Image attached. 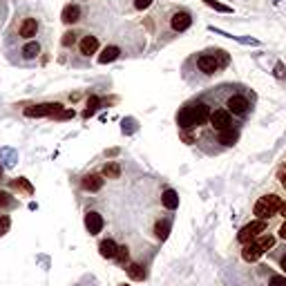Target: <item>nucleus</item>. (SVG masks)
I'll use <instances>...</instances> for the list:
<instances>
[{"label": "nucleus", "mask_w": 286, "mask_h": 286, "mask_svg": "<svg viewBox=\"0 0 286 286\" xmlns=\"http://www.w3.org/2000/svg\"><path fill=\"white\" fill-rule=\"evenodd\" d=\"M280 206H282V199L277 197V194H264V197H259L257 199V204H255L257 219L266 222V219L275 217V215L280 213Z\"/></svg>", "instance_id": "f257e3e1"}, {"label": "nucleus", "mask_w": 286, "mask_h": 286, "mask_svg": "<svg viewBox=\"0 0 286 286\" xmlns=\"http://www.w3.org/2000/svg\"><path fill=\"white\" fill-rule=\"evenodd\" d=\"M266 230V222H262V219H257V222H251L246 223V226L242 228L237 233V242L239 244H248V242H255L259 235Z\"/></svg>", "instance_id": "f03ea898"}, {"label": "nucleus", "mask_w": 286, "mask_h": 286, "mask_svg": "<svg viewBox=\"0 0 286 286\" xmlns=\"http://www.w3.org/2000/svg\"><path fill=\"white\" fill-rule=\"evenodd\" d=\"M208 121H210V126H213V130H217V132L233 127V117H230V112L222 110V107H217L215 112H210Z\"/></svg>", "instance_id": "7ed1b4c3"}, {"label": "nucleus", "mask_w": 286, "mask_h": 286, "mask_svg": "<svg viewBox=\"0 0 286 286\" xmlns=\"http://www.w3.org/2000/svg\"><path fill=\"white\" fill-rule=\"evenodd\" d=\"M248 110H251V103H248L246 96H242V94L228 96V112L230 114H235V117H246Z\"/></svg>", "instance_id": "20e7f679"}, {"label": "nucleus", "mask_w": 286, "mask_h": 286, "mask_svg": "<svg viewBox=\"0 0 286 286\" xmlns=\"http://www.w3.org/2000/svg\"><path fill=\"white\" fill-rule=\"evenodd\" d=\"M61 103H43V105H32L25 110V117H54L56 112H61Z\"/></svg>", "instance_id": "39448f33"}, {"label": "nucleus", "mask_w": 286, "mask_h": 286, "mask_svg": "<svg viewBox=\"0 0 286 286\" xmlns=\"http://www.w3.org/2000/svg\"><path fill=\"white\" fill-rule=\"evenodd\" d=\"M190 110V117H192V126H204L210 117V107L206 103H194V105H188Z\"/></svg>", "instance_id": "423d86ee"}, {"label": "nucleus", "mask_w": 286, "mask_h": 286, "mask_svg": "<svg viewBox=\"0 0 286 286\" xmlns=\"http://www.w3.org/2000/svg\"><path fill=\"white\" fill-rule=\"evenodd\" d=\"M103 217L98 213H88L85 215V228H88L90 235H98L103 230Z\"/></svg>", "instance_id": "0eeeda50"}, {"label": "nucleus", "mask_w": 286, "mask_h": 286, "mask_svg": "<svg viewBox=\"0 0 286 286\" xmlns=\"http://www.w3.org/2000/svg\"><path fill=\"white\" fill-rule=\"evenodd\" d=\"M264 255V251L259 246H257L255 242H248V244H244V248H242V257H244V262H257L259 257Z\"/></svg>", "instance_id": "6e6552de"}, {"label": "nucleus", "mask_w": 286, "mask_h": 286, "mask_svg": "<svg viewBox=\"0 0 286 286\" xmlns=\"http://www.w3.org/2000/svg\"><path fill=\"white\" fill-rule=\"evenodd\" d=\"M81 186H83V190H88V192H98V190L103 188V177L101 175H85L83 177V181H81Z\"/></svg>", "instance_id": "1a4fd4ad"}, {"label": "nucleus", "mask_w": 286, "mask_h": 286, "mask_svg": "<svg viewBox=\"0 0 286 286\" xmlns=\"http://www.w3.org/2000/svg\"><path fill=\"white\" fill-rule=\"evenodd\" d=\"M192 25V18H190V14H186V11H179V14L172 16V30L175 32H186Z\"/></svg>", "instance_id": "9d476101"}, {"label": "nucleus", "mask_w": 286, "mask_h": 286, "mask_svg": "<svg viewBox=\"0 0 286 286\" xmlns=\"http://www.w3.org/2000/svg\"><path fill=\"white\" fill-rule=\"evenodd\" d=\"M197 63H199V69H201L204 74H215L219 69L217 59H215V56H208V54H206V56H199Z\"/></svg>", "instance_id": "9b49d317"}, {"label": "nucleus", "mask_w": 286, "mask_h": 286, "mask_svg": "<svg viewBox=\"0 0 286 286\" xmlns=\"http://www.w3.org/2000/svg\"><path fill=\"white\" fill-rule=\"evenodd\" d=\"M117 242L114 239H103L101 244H98V253H101V257H105V259H114V255H117Z\"/></svg>", "instance_id": "f8f14e48"}, {"label": "nucleus", "mask_w": 286, "mask_h": 286, "mask_svg": "<svg viewBox=\"0 0 286 286\" xmlns=\"http://www.w3.org/2000/svg\"><path fill=\"white\" fill-rule=\"evenodd\" d=\"M101 177H105V179H119L121 177V165L117 161H107L101 170Z\"/></svg>", "instance_id": "ddd939ff"}, {"label": "nucleus", "mask_w": 286, "mask_h": 286, "mask_svg": "<svg viewBox=\"0 0 286 286\" xmlns=\"http://www.w3.org/2000/svg\"><path fill=\"white\" fill-rule=\"evenodd\" d=\"M126 273H127V277H130V280H134V282H143V280H146V268L141 266V264H127Z\"/></svg>", "instance_id": "4468645a"}, {"label": "nucleus", "mask_w": 286, "mask_h": 286, "mask_svg": "<svg viewBox=\"0 0 286 286\" xmlns=\"http://www.w3.org/2000/svg\"><path fill=\"white\" fill-rule=\"evenodd\" d=\"M36 32H38V23L34 18H27L20 25V36L23 38H32V36H36Z\"/></svg>", "instance_id": "2eb2a0df"}, {"label": "nucleus", "mask_w": 286, "mask_h": 286, "mask_svg": "<svg viewBox=\"0 0 286 286\" xmlns=\"http://www.w3.org/2000/svg\"><path fill=\"white\" fill-rule=\"evenodd\" d=\"M96 49H98V40H96V36H85V38L81 40V54L90 56V54H94Z\"/></svg>", "instance_id": "dca6fc26"}, {"label": "nucleus", "mask_w": 286, "mask_h": 286, "mask_svg": "<svg viewBox=\"0 0 286 286\" xmlns=\"http://www.w3.org/2000/svg\"><path fill=\"white\" fill-rule=\"evenodd\" d=\"M237 139H239V134L233 130V127H228V130L219 132V143H222V146H235V143H237Z\"/></svg>", "instance_id": "f3484780"}, {"label": "nucleus", "mask_w": 286, "mask_h": 286, "mask_svg": "<svg viewBox=\"0 0 286 286\" xmlns=\"http://www.w3.org/2000/svg\"><path fill=\"white\" fill-rule=\"evenodd\" d=\"M161 204H163L168 210H175L177 206H179V194H177L175 190H165L163 197H161Z\"/></svg>", "instance_id": "a211bd4d"}, {"label": "nucleus", "mask_w": 286, "mask_h": 286, "mask_svg": "<svg viewBox=\"0 0 286 286\" xmlns=\"http://www.w3.org/2000/svg\"><path fill=\"white\" fill-rule=\"evenodd\" d=\"M119 54H121V49L119 47H114V45H110V47H105L103 49V54L98 56V63H112V61H117L119 59Z\"/></svg>", "instance_id": "6ab92c4d"}, {"label": "nucleus", "mask_w": 286, "mask_h": 286, "mask_svg": "<svg viewBox=\"0 0 286 286\" xmlns=\"http://www.w3.org/2000/svg\"><path fill=\"white\" fill-rule=\"evenodd\" d=\"M81 18V7L78 5H67L63 9V23H76V20Z\"/></svg>", "instance_id": "aec40b11"}, {"label": "nucleus", "mask_w": 286, "mask_h": 286, "mask_svg": "<svg viewBox=\"0 0 286 286\" xmlns=\"http://www.w3.org/2000/svg\"><path fill=\"white\" fill-rule=\"evenodd\" d=\"M255 244L262 248V251H271V248L275 246V237H273V235H259Z\"/></svg>", "instance_id": "412c9836"}, {"label": "nucleus", "mask_w": 286, "mask_h": 286, "mask_svg": "<svg viewBox=\"0 0 286 286\" xmlns=\"http://www.w3.org/2000/svg\"><path fill=\"white\" fill-rule=\"evenodd\" d=\"M11 186H14L16 190H23L25 194H32V192H34V188H32V184L27 179H14V181H11Z\"/></svg>", "instance_id": "4be33fe9"}, {"label": "nucleus", "mask_w": 286, "mask_h": 286, "mask_svg": "<svg viewBox=\"0 0 286 286\" xmlns=\"http://www.w3.org/2000/svg\"><path fill=\"white\" fill-rule=\"evenodd\" d=\"M23 54H25V59H36L40 54V47L38 43H30V45H25L23 47Z\"/></svg>", "instance_id": "5701e85b"}, {"label": "nucleus", "mask_w": 286, "mask_h": 286, "mask_svg": "<svg viewBox=\"0 0 286 286\" xmlns=\"http://www.w3.org/2000/svg\"><path fill=\"white\" fill-rule=\"evenodd\" d=\"M127 257H130V251H127V246H119L117 248V255H114V259H117L121 266H126V264H127Z\"/></svg>", "instance_id": "b1692460"}, {"label": "nucleus", "mask_w": 286, "mask_h": 286, "mask_svg": "<svg viewBox=\"0 0 286 286\" xmlns=\"http://www.w3.org/2000/svg\"><path fill=\"white\" fill-rule=\"evenodd\" d=\"M168 230H170V223L168 222H159V223H157V228H155V233H157V237H159V239L168 237Z\"/></svg>", "instance_id": "393cba45"}, {"label": "nucleus", "mask_w": 286, "mask_h": 286, "mask_svg": "<svg viewBox=\"0 0 286 286\" xmlns=\"http://www.w3.org/2000/svg\"><path fill=\"white\" fill-rule=\"evenodd\" d=\"M9 226H11V219L7 217V215H2V217H0V235H5L7 230H9Z\"/></svg>", "instance_id": "a878e982"}, {"label": "nucleus", "mask_w": 286, "mask_h": 286, "mask_svg": "<svg viewBox=\"0 0 286 286\" xmlns=\"http://www.w3.org/2000/svg\"><path fill=\"white\" fill-rule=\"evenodd\" d=\"M206 5H210V7H215L217 11H223V14H228L230 11V7H226V5H219V2H215V0H204Z\"/></svg>", "instance_id": "bb28decb"}, {"label": "nucleus", "mask_w": 286, "mask_h": 286, "mask_svg": "<svg viewBox=\"0 0 286 286\" xmlns=\"http://www.w3.org/2000/svg\"><path fill=\"white\" fill-rule=\"evenodd\" d=\"M268 286H286V277L284 275H273Z\"/></svg>", "instance_id": "cd10ccee"}, {"label": "nucleus", "mask_w": 286, "mask_h": 286, "mask_svg": "<svg viewBox=\"0 0 286 286\" xmlns=\"http://www.w3.org/2000/svg\"><path fill=\"white\" fill-rule=\"evenodd\" d=\"M74 40H76V34H72V32H67V34L63 36V40H61V43H63L65 47H69V45H74Z\"/></svg>", "instance_id": "c85d7f7f"}, {"label": "nucleus", "mask_w": 286, "mask_h": 286, "mask_svg": "<svg viewBox=\"0 0 286 286\" xmlns=\"http://www.w3.org/2000/svg\"><path fill=\"white\" fill-rule=\"evenodd\" d=\"M54 117H56V119H72L74 117V110H61V112H56Z\"/></svg>", "instance_id": "c756f323"}, {"label": "nucleus", "mask_w": 286, "mask_h": 286, "mask_svg": "<svg viewBox=\"0 0 286 286\" xmlns=\"http://www.w3.org/2000/svg\"><path fill=\"white\" fill-rule=\"evenodd\" d=\"M0 206H14V199H9L7 192H0Z\"/></svg>", "instance_id": "7c9ffc66"}, {"label": "nucleus", "mask_w": 286, "mask_h": 286, "mask_svg": "<svg viewBox=\"0 0 286 286\" xmlns=\"http://www.w3.org/2000/svg\"><path fill=\"white\" fill-rule=\"evenodd\" d=\"M134 5H136V9H146V7L152 5V0H134Z\"/></svg>", "instance_id": "2f4dec72"}, {"label": "nucleus", "mask_w": 286, "mask_h": 286, "mask_svg": "<svg viewBox=\"0 0 286 286\" xmlns=\"http://www.w3.org/2000/svg\"><path fill=\"white\" fill-rule=\"evenodd\" d=\"M275 76L277 78H284V65H282V63L275 65Z\"/></svg>", "instance_id": "473e14b6"}, {"label": "nucleus", "mask_w": 286, "mask_h": 286, "mask_svg": "<svg viewBox=\"0 0 286 286\" xmlns=\"http://www.w3.org/2000/svg\"><path fill=\"white\" fill-rule=\"evenodd\" d=\"M280 237H282V239H286V222L280 226Z\"/></svg>", "instance_id": "72a5a7b5"}, {"label": "nucleus", "mask_w": 286, "mask_h": 286, "mask_svg": "<svg viewBox=\"0 0 286 286\" xmlns=\"http://www.w3.org/2000/svg\"><path fill=\"white\" fill-rule=\"evenodd\" d=\"M280 266H282V271L286 273V253H284V255H282V259H280Z\"/></svg>", "instance_id": "f704fd0d"}, {"label": "nucleus", "mask_w": 286, "mask_h": 286, "mask_svg": "<svg viewBox=\"0 0 286 286\" xmlns=\"http://www.w3.org/2000/svg\"><path fill=\"white\" fill-rule=\"evenodd\" d=\"M280 213H282V215H284V217H286V201H282V206H280Z\"/></svg>", "instance_id": "c9c22d12"}, {"label": "nucleus", "mask_w": 286, "mask_h": 286, "mask_svg": "<svg viewBox=\"0 0 286 286\" xmlns=\"http://www.w3.org/2000/svg\"><path fill=\"white\" fill-rule=\"evenodd\" d=\"M280 181H282V186L286 188V175H282V177H280Z\"/></svg>", "instance_id": "e433bc0d"}, {"label": "nucleus", "mask_w": 286, "mask_h": 286, "mask_svg": "<svg viewBox=\"0 0 286 286\" xmlns=\"http://www.w3.org/2000/svg\"><path fill=\"white\" fill-rule=\"evenodd\" d=\"M0 177H2V168H0Z\"/></svg>", "instance_id": "4c0bfd02"}, {"label": "nucleus", "mask_w": 286, "mask_h": 286, "mask_svg": "<svg viewBox=\"0 0 286 286\" xmlns=\"http://www.w3.org/2000/svg\"><path fill=\"white\" fill-rule=\"evenodd\" d=\"M121 286H127V284H121Z\"/></svg>", "instance_id": "58836bf2"}]
</instances>
